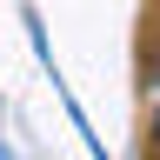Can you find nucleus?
Returning a JSON list of instances; mask_svg holds the SVG:
<instances>
[{"label": "nucleus", "mask_w": 160, "mask_h": 160, "mask_svg": "<svg viewBox=\"0 0 160 160\" xmlns=\"http://www.w3.org/2000/svg\"><path fill=\"white\" fill-rule=\"evenodd\" d=\"M153 133H160V100H153Z\"/></svg>", "instance_id": "obj_1"}]
</instances>
